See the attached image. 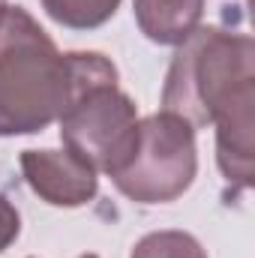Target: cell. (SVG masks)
Here are the masks:
<instances>
[{"instance_id": "6da1fadb", "label": "cell", "mask_w": 255, "mask_h": 258, "mask_svg": "<svg viewBox=\"0 0 255 258\" xmlns=\"http://www.w3.org/2000/svg\"><path fill=\"white\" fill-rule=\"evenodd\" d=\"M117 75L102 54H57L21 6H0V135L36 132L99 78Z\"/></svg>"}, {"instance_id": "7a4b0ae2", "label": "cell", "mask_w": 255, "mask_h": 258, "mask_svg": "<svg viewBox=\"0 0 255 258\" xmlns=\"http://www.w3.org/2000/svg\"><path fill=\"white\" fill-rule=\"evenodd\" d=\"M117 75L90 81L60 114V135L75 156L114 174L135 150V108L114 87Z\"/></svg>"}, {"instance_id": "3957f363", "label": "cell", "mask_w": 255, "mask_h": 258, "mask_svg": "<svg viewBox=\"0 0 255 258\" xmlns=\"http://www.w3.org/2000/svg\"><path fill=\"white\" fill-rule=\"evenodd\" d=\"M195 174L192 126L165 111L162 117H147L138 126L135 150L123 168L111 174L120 192L138 201H171L189 186Z\"/></svg>"}, {"instance_id": "277c9868", "label": "cell", "mask_w": 255, "mask_h": 258, "mask_svg": "<svg viewBox=\"0 0 255 258\" xmlns=\"http://www.w3.org/2000/svg\"><path fill=\"white\" fill-rule=\"evenodd\" d=\"M21 165L27 171L30 186L39 195H45L51 204H84L96 192V174L93 165L75 156L72 150L57 153V150H27L21 156Z\"/></svg>"}, {"instance_id": "5b68a950", "label": "cell", "mask_w": 255, "mask_h": 258, "mask_svg": "<svg viewBox=\"0 0 255 258\" xmlns=\"http://www.w3.org/2000/svg\"><path fill=\"white\" fill-rule=\"evenodd\" d=\"M141 30L162 45H177L192 36L201 15V0H135Z\"/></svg>"}, {"instance_id": "8992f818", "label": "cell", "mask_w": 255, "mask_h": 258, "mask_svg": "<svg viewBox=\"0 0 255 258\" xmlns=\"http://www.w3.org/2000/svg\"><path fill=\"white\" fill-rule=\"evenodd\" d=\"M48 15L75 30H90L117 12L120 0H42Z\"/></svg>"}, {"instance_id": "52a82bcc", "label": "cell", "mask_w": 255, "mask_h": 258, "mask_svg": "<svg viewBox=\"0 0 255 258\" xmlns=\"http://www.w3.org/2000/svg\"><path fill=\"white\" fill-rule=\"evenodd\" d=\"M135 258H204L201 246L189 234L165 231V234H150L135 246Z\"/></svg>"}, {"instance_id": "ba28073f", "label": "cell", "mask_w": 255, "mask_h": 258, "mask_svg": "<svg viewBox=\"0 0 255 258\" xmlns=\"http://www.w3.org/2000/svg\"><path fill=\"white\" fill-rule=\"evenodd\" d=\"M18 237V213L6 204V198L0 195V249L9 246Z\"/></svg>"}, {"instance_id": "9c48e42d", "label": "cell", "mask_w": 255, "mask_h": 258, "mask_svg": "<svg viewBox=\"0 0 255 258\" xmlns=\"http://www.w3.org/2000/svg\"><path fill=\"white\" fill-rule=\"evenodd\" d=\"M84 258H96V255H84Z\"/></svg>"}, {"instance_id": "30bf717a", "label": "cell", "mask_w": 255, "mask_h": 258, "mask_svg": "<svg viewBox=\"0 0 255 258\" xmlns=\"http://www.w3.org/2000/svg\"><path fill=\"white\" fill-rule=\"evenodd\" d=\"M0 3H3V0H0Z\"/></svg>"}]
</instances>
